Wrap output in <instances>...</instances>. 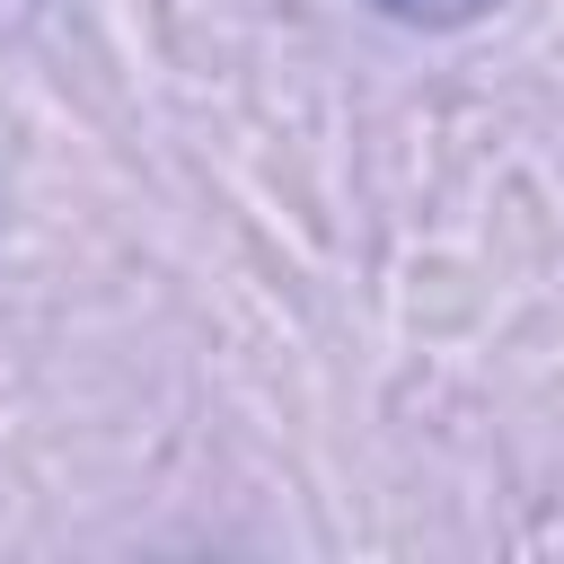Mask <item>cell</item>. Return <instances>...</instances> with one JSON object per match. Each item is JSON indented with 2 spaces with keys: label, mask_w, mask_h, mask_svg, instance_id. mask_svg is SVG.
Masks as SVG:
<instances>
[{
  "label": "cell",
  "mask_w": 564,
  "mask_h": 564,
  "mask_svg": "<svg viewBox=\"0 0 564 564\" xmlns=\"http://www.w3.org/2000/svg\"><path fill=\"white\" fill-rule=\"evenodd\" d=\"M379 18H397V26H467V18H485L494 0H370Z\"/></svg>",
  "instance_id": "obj_1"
}]
</instances>
